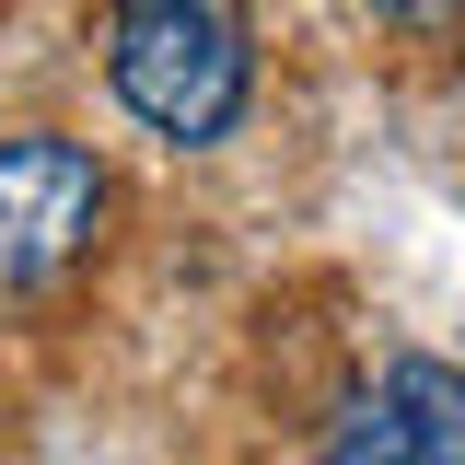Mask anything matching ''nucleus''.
Returning <instances> with one entry per match:
<instances>
[{"mask_svg": "<svg viewBox=\"0 0 465 465\" xmlns=\"http://www.w3.org/2000/svg\"><path fill=\"white\" fill-rule=\"evenodd\" d=\"M105 70L116 105L163 140H222L256 94V35L244 0H116L105 12Z\"/></svg>", "mask_w": 465, "mask_h": 465, "instance_id": "nucleus-1", "label": "nucleus"}, {"mask_svg": "<svg viewBox=\"0 0 465 465\" xmlns=\"http://www.w3.org/2000/svg\"><path fill=\"white\" fill-rule=\"evenodd\" d=\"M326 465H465V372L454 361H384L326 419Z\"/></svg>", "mask_w": 465, "mask_h": 465, "instance_id": "nucleus-3", "label": "nucleus"}, {"mask_svg": "<svg viewBox=\"0 0 465 465\" xmlns=\"http://www.w3.org/2000/svg\"><path fill=\"white\" fill-rule=\"evenodd\" d=\"M105 232V174L70 140H0V302L70 280Z\"/></svg>", "mask_w": 465, "mask_h": 465, "instance_id": "nucleus-2", "label": "nucleus"}, {"mask_svg": "<svg viewBox=\"0 0 465 465\" xmlns=\"http://www.w3.org/2000/svg\"><path fill=\"white\" fill-rule=\"evenodd\" d=\"M384 24H407V35H465V0H372Z\"/></svg>", "mask_w": 465, "mask_h": 465, "instance_id": "nucleus-4", "label": "nucleus"}]
</instances>
